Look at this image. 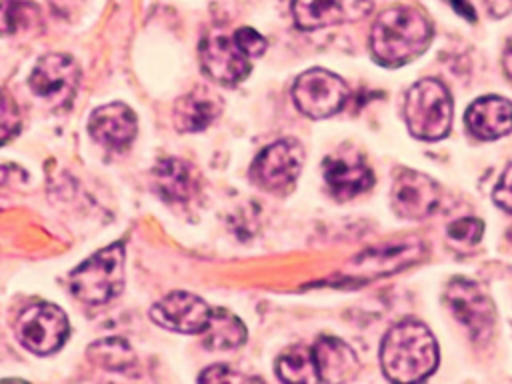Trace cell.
Here are the masks:
<instances>
[{"label": "cell", "mask_w": 512, "mask_h": 384, "mask_svg": "<svg viewBox=\"0 0 512 384\" xmlns=\"http://www.w3.org/2000/svg\"><path fill=\"white\" fill-rule=\"evenodd\" d=\"M382 372L392 382H418L438 364L432 332L418 320H404L388 330L380 348Z\"/></svg>", "instance_id": "cell-1"}, {"label": "cell", "mask_w": 512, "mask_h": 384, "mask_svg": "<svg viewBox=\"0 0 512 384\" xmlns=\"http://www.w3.org/2000/svg\"><path fill=\"white\" fill-rule=\"evenodd\" d=\"M432 40V24L410 6H394L384 10L370 34L374 58L386 66H402L420 56Z\"/></svg>", "instance_id": "cell-2"}, {"label": "cell", "mask_w": 512, "mask_h": 384, "mask_svg": "<svg viewBox=\"0 0 512 384\" xmlns=\"http://www.w3.org/2000/svg\"><path fill=\"white\" fill-rule=\"evenodd\" d=\"M124 286V244L116 242L84 260L70 274V290L84 304H106Z\"/></svg>", "instance_id": "cell-3"}, {"label": "cell", "mask_w": 512, "mask_h": 384, "mask_svg": "<svg viewBox=\"0 0 512 384\" xmlns=\"http://www.w3.org/2000/svg\"><path fill=\"white\" fill-rule=\"evenodd\" d=\"M404 118L410 132L420 140H440L452 122V98L446 86L426 78L416 82L404 102Z\"/></svg>", "instance_id": "cell-4"}, {"label": "cell", "mask_w": 512, "mask_h": 384, "mask_svg": "<svg viewBox=\"0 0 512 384\" xmlns=\"http://www.w3.org/2000/svg\"><path fill=\"white\" fill-rule=\"evenodd\" d=\"M68 318L62 308L50 302L26 306L16 322V334L24 348L46 356L62 348L68 336Z\"/></svg>", "instance_id": "cell-5"}, {"label": "cell", "mask_w": 512, "mask_h": 384, "mask_svg": "<svg viewBox=\"0 0 512 384\" xmlns=\"http://www.w3.org/2000/svg\"><path fill=\"white\" fill-rule=\"evenodd\" d=\"M292 98L302 114L316 120L328 118L344 106L348 86L336 74L322 68H312L296 78Z\"/></svg>", "instance_id": "cell-6"}, {"label": "cell", "mask_w": 512, "mask_h": 384, "mask_svg": "<svg viewBox=\"0 0 512 384\" xmlns=\"http://www.w3.org/2000/svg\"><path fill=\"white\" fill-rule=\"evenodd\" d=\"M446 302L460 324L476 342L490 338L494 330V306L484 288L472 280L454 278L446 290Z\"/></svg>", "instance_id": "cell-7"}, {"label": "cell", "mask_w": 512, "mask_h": 384, "mask_svg": "<svg viewBox=\"0 0 512 384\" xmlns=\"http://www.w3.org/2000/svg\"><path fill=\"white\" fill-rule=\"evenodd\" d=\"M304 164V150L298 140L284 138L264 148L252 168V180L270 192H286L298 178Z\"/></svg>", "instance_id": "cell-8"}, {"label": "cell", "mask_w": 512, "mask_h": 384, "mask_svg": "<svg viewBox=\"0 0 512 384\" xmlns=\"http://www.w3.org/2000/svg\"><path fill=\"white\" fill-rule=\"evenodd\" d=\"M78 82L80 68L66 54L42 56L28 78L32 92L52 106H68L74 100Z\"/></svg>", "instance_id": "cell-9"}, {"label": "cell", "mask_w": 512, "mask_h": 384, "mask_svg": "<svg viewBox=\"0 0 512 384\" xmlns=\"http://www.w3.org/2000/svg\"><path fill=\"white\" fill-rule=\"evenodd\" d=\"M198 54H200L204 72L218 84L234 86L250 74L248 56L236 44L234 34L232 36L224 32L206 34L200 42Z\"/></svg>", "instance_id": "cell-10"}, {"label": "cell", "mask_w": 512, "mask_h": 384, "mask_svg": "<svg viewBox=\"0 0 512 384\" xmlns=\"http://www.w3.org/2000/svg\"><path fill=\"white\" fill-rule=\"evenodd\" d=\"M210 310L212 308L202 298L190 292H172L150 308V318L172 332L202 334L208 324Z\"/></svg>", "instance_id": "cell-11"}, {"label": "cell", "mask_w": 512, "mask_h": 384, "mask_svg": "<svg viewBox=\"0 0 512 384\" xmlns=\"http://www.w3.org/2000/svg\"><path fill=\"white\" fill-rule=\"evenodd\" d=\"M372 0H292L294 24L300 30H316L368 16Z\"/></svg>", "instance_id": "cell-12"}, {"label": "cell", "mask_w": 512, "mask_h": 384, "mask_svg": "<svg viewBox=\"0 0 512 384\" xmlns=\"http://www.w3.org/2000/svg\"><path fill=\"white\" fill-rule=\"evenodd\" d=\"M440 192L432 178L414 170H400L392 186V206L402 218H424L438 204Z\"/></svg>", "instance_id": "cell-13"}, {"label": "cell", "mask_w": 512, "mask_h": 384, "mask_svg": "<svg viewBox=\"0 0 512 384\" xmlns=\"http://www.w3.org/2000/svg\"><path fill=\"white\" fill-rule=\"evenodd\" d=\"M322 172L330 192L338 200H348L368 190L374 182L372 170L366 166V162L350 152L328 156L322 164Z\"/></svg>", "instance_id": "cell-14"}, {"label": "cell", "mask_w": 512, "mask_h": 384, "mask_svg": "<svg viewBox=\"0 0 512 384\" xmlns=\"http://www.w3.org/2000/svg\"><path fill=\"white\" fill-rule=\"evenodd\" d=\"M88 132L96 142L112 150H124L136 136V116L126 104L112 102L92 112Z\"/></svg>", "instance_id": "cell-15"}, {"label": "cell", "mask_w": 512, "mask_h": 384, "mask_svg": "<svg viewBox=\"0 0 512 384\" xmlns=\"http://www.w3.org/2000/svg\"><path fill=\"white\" fill-rule=\"evenodd\" d=\"M222 112V100L208 86H196L174 106V126L180 132H200Z\"/></svg>", "instance_id": "cell-16"}, {"label": "cell", "mask_w": 512, "mask_h": 384, "mask_svg": "<svg viewBox=\"0 0 512 384\" xmlns=\"http://www.w3.org/2000/svg\"><path fill=\"white\" fill-rule=\"evenodd\" d=\"M422 254V244L416 238H408L402 242H392L386 246H378L368 250L360 258H356L354 268L358 274H366L368 278L392 274L414 264Z\"/></svg>", "instance_id": "cell-17"}, {"label": "cell", "mask_w": 512, "mask_h": 384, "mask_svg": "<svg viewBox=\"0 0 512 384\" xmlns=\"http://www.w3.org/2000/svg\"><path fill=\"white\" fill-rule=\"evenodd\" d=\"M466 126L476 138H500L512 130V104L500 96H484L468 108Z\"/></svg>", "instance_id": "cell-18"}, {"label": "cell", "mask_w": 512, "mask_h": 384, "mask_svg": "<svg viewBox=\"0 0 512 384\" xmlns=\"http://www.w3.org/2000/svg\"><path fill=\"white\" fill-rule=\"evenodd\" d=\"M156 192L168 202H186L198 192L200 174L180 158H164L152 170Z\"/></svg>", "instance_id": "cell-19"}, {"label": "cell", "mask_w": 512, "mask_h": 384, "mask_svg": "<svg viewBox=\"0 0 512 384\" xmlns=\"http://www.w3.org/2000/svg\"><path fill=\"white\" fill-rule=\"evenodd\" d=\"M312 352L322 382H346L358 372L354 350L334 336H322Z\"/></svg>", "instance_id": "cell-20"}, {"label": "cell", "mask_w": 512, "mask_h": 384, "mask_svg": "<svg viewBox=\"0 0 512 384\" xmlns=\"http://www.w3.org/2000/svg\"><path fill=\"white\" fill-rule=\"evenodd\" d=\"M202 340L206 348L212 350H232L246 342V328L232 312L224 308L210 310L206 328L202 330Z\"/></svg>", "instance_id": "cell-21"}, {"label": "cell", "mask_w": 512, "mask_h": 384, "mask_svg": "<svg viewBox=\"0 0 512 384\" xmlns=\"http://www.w3.org/2000/svg\"><path fill=\"white\" fill-rule=\"evenodd\" d=\"M40 26V8L32 0H0V36L34 32Z\"/></svg>", "instance_id": "cell-22"}, {"label": "cell", "mask_w": 512, "mask_h": 384, "mask_svg": "<svg viewBox=\"0 0 512 384\" xmlns=\"http://www.w3.org/2000/svg\"><path fill=\"white\" fill-rule=\"evenodd\" d=\"M276 374L284 382H318V368L314 360V352L304 346H294L280 354L276 360Z\"/></svg>", "instance_id": "cell-23"}, {"label": "cell", "mask_w": 512, "mask_h": 384, "mask_svg": "<svg viewBox=\"0 0 512 384\" xmlns=\"http://www.w3.org/2000/svg\"><path fill=\"white\" fill-rule=\"evenodd\" d=\"M88 358L106 370H128L134 364V352L122 338L94 342L88 348Z\"/></svg>", "instance_id": "cell-24"}, {"label": "cell", "mask_w": 512, "mask_h": 384, "mask_svg": "<svg viewBox=\"0 0 512 384\" xmlns=\"http://www.w3.org/2000/svg\"><path fill=\"white\" fill-rule=\"evenodd\" d=\"M20 130V112L16 102L0 92V146L12 140Z\"/></svg>", "instance_id": "cell-25"}, {"label": "cell", "mask_w": 512, "mask_h": 384, "mask_svg": "<svg viewBox=\"0 0 512 384\" xmlns=\"http://www.w3.org/2000/svg\"><path fill=\"white\" fill-rule=\"evenodd\" d=\"M482 236V222L476 218H460L448 226V238L458 246H474Z\"/></svg>", "instance_id": "cell-26"}, {"label": "cell", "mask_w": 512, "mask_h": 384, "mask_svg": "<svg viewBox=\"0 0 512 384\" xmlns=\"http://www.w3.org/2000/svg\"><path fill=\"white\" fill-rule=\"evenodd\" d=\"M234 40L248 58H256V56L264 54V50H266V38L262 34H258L254 28H246V26L238 28L234 32Z\"/></svg>", "instance_id": "cell-27"}, {"label": "cell", "mask_w": 512, "mask_h": 384, "mask_svg": "<svg viewBox=\"0 0 512 384\" xmlns=\"http://www.w3.org/2000/svg\"><path fill=\"white\" fill-rule=\"evenodd\" d=\"M494 202L502 210L512 212V164L506 168V172L502 174L500 182L494 188Z\"/></svg>", "instance_id": "cell-28"}, {"label": "cell", "mask_w": 512, "mask_h": 384, "mask_svg": "<svg viewBox=\"0 0 512 384\" xmlns=\"http://www.w3.org/2000/svg\"><path fill=\"white\" fill-rule=\"evenodd\" d=\"M200 380L202 382H242L246 378L242 374H236L232 368L218 364V366H210L208 370H204L200 374Z\"/></svg>", "instance_id": "cell-29"}, {"label": "cell", "mask_w": 512, "mask_h": 384, "mask_svg": "<svg viewBox=\"0 0 512 384\" xmlns=\"http://www.w3.org/2000/svg\"><path fill=\"white\" fill-rule=\"evenodd\" d=\"M484 2H486L488 12L496 18H502L512 10V0H484Z\"/></svg>", "instance_id": "cell-30"}, {"label": "cell", "mask_w": 512, "mask_h": 384, "mask_svg": "<svg viewBox=\"0 0 512 384\" xmlns=\"http://www.w3.org/2000/svg\"><path fill=\"white\" fill-rule=\"evenodd\" d=\"M460 16H464V18H468L470 22H474L476 20V12H474V8H472V4L468 2V0H446Z\"/></svg>", "instance_id": "cell-31"}, {"label": "cell", "mask_w": 512, "mask_h": 384, "mask_svg": "<svg viewBox=\"0 0 512 384\" xmlns=\"http://www.w3.org/2000/svg\"><path fill=\"white\" fill-rule=\"evenodd\" d=\"M504 72L512 80V40L508 42V46L504 50Z\"/></svg>", "instance_id": "cell-32"}]
</instances>
